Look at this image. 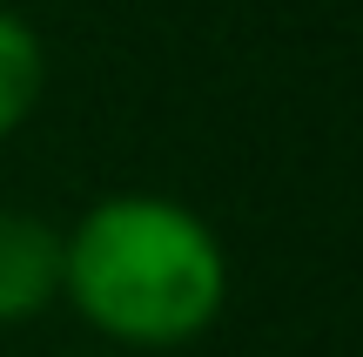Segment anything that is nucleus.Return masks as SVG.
Masks as SVG:
<instances>
[{"label": "nucleus", "instance_id": "nucleus-3", "mask_svg": "<svg viewBox=\"0 0 363 357\" xmlns=\"http://www.w3.org/2000/svg\"><path fill=\"white\" fill-rule=\"evenodd\" d=\"M40 81H48V54H40V34L21 21V13L0 7V142L34 115Z\"/></svg>", "mask_w": 363, "mask_h": 357}, {"label": "nucleus", "instance_id": "nucleus-1", "mask_svg": "<svg viewBox=\"0 0 363 357\" xmlns=\"http://www.w3.org/2000/svg\"><path fill=\"white\" fill-rule=\"evenodd\" d=\"M61 304L121 351H182L229 304V250L175 196H101L61 229Z\"/></svg>", "mask_w": 363, "mask_h": 357}, {"label": "nucleus", "instance_id": "nucleus-2", "mask_svg": "<svg viewBox=\"0 0 363 357\" xmlns=\"http://www.w3.org/2000/svg\"><path fill=\"white\" fill-rule=\"evenodd\" d=\"M61 304V229L0 209V324H27Z\"/></svg>", "mask_w": 363, "mask_h": 357}]
</instances>
